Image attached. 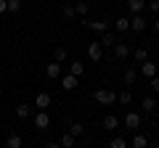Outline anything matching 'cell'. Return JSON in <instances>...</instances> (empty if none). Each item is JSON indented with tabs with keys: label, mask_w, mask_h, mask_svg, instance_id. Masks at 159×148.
Returning <instances> with one entry per match:
<instances>
[{
	"label": "cell",
	"mask_w": 159,
	"mask_h": 148,
	"mask_svg": "<svg viewBox=\"0 0 159 148\" xmlns=\"http://www.w3.org/2000/svg\"><path fill=\"white\" fill-rule=\"evenodd\" d=\"M148 11L159 13V0H148Z\"/></svg>",
	"instance_id": "obj_32"
},
{
	"label": "cell",
	"mask_w": 159,
	"mask_h": 148,
	"mask_svg": "<svg viewBox=\"0 0 159 148\" xmlns=\"http://www.w3.org/2000/svg\"><path fill=\"white\" fill-rule=\"evenodd\" d=\"M34 106H37V111H45L51 106V93H37L34 95Z\"/></svg>",
	"instance_id": "obj_4"
},
{
	"label": "cell",
	"mask_w": 159,
	"mask_h": 148,
	"mask_svg": "<svg viewBox=\"0 0 159 148\" xmlns=\"http://www.w3.org/2000/svg\"><path fill=\"white\" fill-rule=\"evenodd\" d=\"M154 29H157V34H159V21H154Z\"/></svg>",
	"instance_id": "obj_35"
},
{
	"label": "cell",
	"mask_w": 159,
	"mask_h": 148,
	"mask_svg": "<svg viewBox=\"0 0 159 148\" xmlns=\"http://www.w3.org/2000/svg\"><path fill=\"white\" fill-rule=\"evenodd\" d=\"M93 98H96L101 106H111V103L117 101V93H114V90H106V87H98V90L93 93Z\"/></svg>",
	"instance_id": "obj_1"
},
{
	"label": "cell",
	"mask_w": 159,
	"mask_h": 148,
	"mask_svg": "<svg viewBox=\"0 0 159 148\" xmlns=\"http://www.w3.org/2000/svg\"><path fill=\"white\" fill-rule=\"evenodd\" d=\"M45 77H48V80H61V63H58V61L48 63V66H45Z\"/></svg>",
	"instance_id": "obj_6"
},
{
	"label": "cell",
	"mask_w": 159,
	"mask_h": 148,
	"mask_svg": "<svg viewBox=\"0 0 159 148\" xmlns=\"http://www.w3.org/2000/svg\"><path fill=\"white\" fill-rule=\"evenodd\" d=\"M61 87L64 90H74L77 87V77L74 74H61Z\"/></svg>",
	"instance_id": "obj_10"
},
{
	"label": "cell",
	"mask_w": 159,
	"mask_h": 148,
	"mask_svg": "<svg viewBox=\"0 0 159 148\" xmlns=\"http://www.w3.org/2000/svg\"><path fill=\"white\" fill-rule=\"evenodd\" d=\"M8 11V0H0V13H6Z\"/></svg>",
	"instance_id": "obj_33"
},
{
	"label": "cell",
	"mask_w": 159,
	"mask_h": 148,
	"mask_svg": "<svg viewBox=\"0 0 159 148\" xmlns=\"http://www.w3.org/2000/svg\"><path fill=\"white\" fill-rule=\"evenodd\" d=\"M88 58L96 61V63H101V58H103V45H101V40L88 42Z\"/></svg>",
	"instance_id": "obj_2"
},
{
	"label": "cell",
	"mask_w": 159,
	"mask_h": 148,
	"mask_svg": "<svg viewBox=\"0 0 159 148\" xmlns=\"http://www.w3.org/2000/svg\"><path fill=\"white\" fill-rule=\"evenodd\" d=\"M8 11L19 13V11H21V0H8Z\"/></svg>",
	"instance_id": "obj_30"
},
{
	"label": "cell",
	"mask_w": 159,
	"mask_h": 148,
	"mask_svg": "<svg viewBox=\"0 0 159 148\" xmlns=\"http://www.w3.org/2000/svg\"><path fill=\"white\" fill-rule=\"evenodd\" d=\"M69 74H74V77H77V80H80V77L85 74V66H82V63H80V61H72V63H69Z\"/></svg>",
	"instance_id": "obj_15"
},
{
	"label": "cell",
	"mask_w": 159,
	"mask_h": 148,
	"mask_svg": "<svg viewBox=\"0 0 159 148\" xmlns=\"http://www.w3.org/2000/svg\"><path fill=\"white\" fill-rule=\"evenodd\" d=\"M141 74L146 77V80L157 77V63H151V61H143V63H141Z\"/></svg>",
	"instance_id": "obj_8"
},
{
	"label": "cell",
	"mask_w": 159,
	"mask_h": 148,
	"mask_svg": "<svg viewBox=\"0 0 159 148\" xmlns=\"http://www.w3.org/2000/svg\"><path fill=\"white\" fill-rule=\"evenodd\" d=\"M114 42H117V37H114L111 32H103L101 34V45L103 48H114Z\"/></svg>",
	"instance_id": "obj_18"
},
{
	"label": "cell",
	"mask_w": 159,
	"mask_h": 148,
	"mask_svg": "<svg viewBox=\"0 0 159 148\" xmlns=\"http://www.w3.org/2000/svg\"><path fill=\"white\" fill-rule=\"evenodd\" d=\"M127 6H130V11H133V13H143L146 0H127Z\"/></svg>",
	"instance_id": "obj_19"
},
{
	"label": "cell",
	"mask_w": 159,
	"mask_h": 148,
	"mask_svg": "<svg viewBox=\"0 0 159 148\" xmlns=\"http://www.w3.org/2000/svg\"><path fill=\"white\" fill-rule=\"evenodd\" d=\"M133 58H135V61H146V58H148V50H146V48H135V50H133Z\"/></svg>",
	"instance_id": "obj_24"
},
{
	"label": "cell",
	"mask_w": 159,
	"mask_h": 148,
	"mask_svg": "<svg viewBox=\"0 0 159 148\" xmlns=\"http://www.w3.org/2000/svg\"><path fill=\"white\" fill-rule=\"evenodd\" d=\"M135 80H138V72H135V69H127V72H125V85H133Z\"/></svg>",
	"instance_id": "obj_28"
},
{
	"label": "cell",
	"mask_w": 159,
	"mask_h": 148,
	"mask_svg": "<svg viewBox=\"0 0 159 148\" xmlns=\"http://www.w3.org/2000/svg\"><path fill=\"white\" fill-rule=\"evenodd\" d=\"M34 127H37V130H48V127H51V116H48L45 111H37V114H34Z\"/></svg>",
	"instance_id": "obj_5"
},
{
	"label": "cell",
	"mask_w": 159,
	"mask_h": 148,
	"mask_svg": "<svg viewBox=\"0 0 159 148\" xmlns=\"http://www.w3.org/2000/svg\"><path fill=\"white\" fill-rule=\"evenodd\" d=\"M146 19H143V13H133V19H130V29L133 32H143L146 29Z\"/></svg>",
	"instance_id": "obj_3"
},
{
	"label": "cell",
	"mask_w": 159,
	"mask_h": 148,
	"mask_svg": "<svg viewBox=\"0 0 159 148\" xmlns=\"http://www.w3.org/2000/svg\"><path fill=\"white\" fill-rule=\"evenodd\" d=\"M61 16L66 19V21H69V19H74V16H77V11H74V6H64V11H61Z\"/></svg>",
	"instance_id": "obj_29"
},
{
	"label": "cell",
	"mask_w": 159,
	"mask_h": 148,
	"mask_svg": "<svg viewBox=\"0 0 159 148\" xmlns=\"http://www.w3.org/2000/svg\"><path fill=\"white\" fill-rule=\"evenodd\" d=\"M109 148H127V140L125 137H111L109 140Z\"/></svg>",
	"instance_id": "obj_27"
},
{
	"label": "cell",
	"mask_w": 159,
	"mask_h": 148,
	"mask_svg": "<svg viewBox=\"0 0 159 148\" xmlns=\"http://www.w3.org/2000/svg\"><path fill=\"white\" fill-rule=\"evenodd\" d=\"M154 108H157V101H154L151 95H146V98H143V111H146V114H151Z\"/></svg>",
	"instance_id": "obj_23"
},
{
	"label": "cell",
	"mask_w": 159,
	"mask_h": 148,
	"mask_svg": "<svg viewBox=\"0 0 159 148\" xmlns=\"http://www.w3.org/2000/svg\"><path fill=\"white\" fill-rule=\"evenodd\" d=\"M114 56L117 58H127L130 56V48H127L125 42H114Z\"/></svg>",
	"instance_id": "obj_13"
},
{
	"label": "cell",
	"mask_w": 159,
	"mask_h": 148,
	"mask_svg": "<svg viewBox=\"0 0 159 148\" xmlns=\"http://www.w3.org/2000/svg\"><path fill=\"white\" fill-rule=\"evenodd\" d=\"M88 24V27H90V29H96V32H109V21H103V19H98V21H85Z\"/></svg>",
	"instance_id": "obj_12"
},
{
	"label": "cell",
	"mask_w": 159,
	"mask_h": 148,
	"mask_svg": "<svg viewBox=\"0 0 159 148\" xmlns=\"http://www.w3.org/2000/svg\"><path fill=\"white\" fill-rule=\"evenodd\" d=\"M148 146V137L146 135H141V132H138L135 137H133V148H146Z\"/></svg>",
	"instance_id": "obj_21"
},
{
	"label": "cell",
	"mask_w": 159,
	"mask_h": 148,
	"mask_svg": "<svg viewBox=\"0 0 159 148\" xmlns=\"http://www.w3.org/2000/svg\"><path fill=\"white\" fill-rule=\"evenodd\" d=\"M114 29H117V32H127V29H130V19L119 16L117 21H114Z\"/></svg>",
	"instance_id": "obj_17"
},
{
	"label": "cell",
	"mask_w": 159,
	"mask_h": 148,
	"mask_svg": "<svg viewBox=\"0 0 159 148\" xmlns=\"http://www.w3.org/2000/svg\"><path fill=\"white\" fill-rule=\"evenodd\" d=\"M101 127L111 132V130H117V127H119V119H117L114 114H106V116H103V122H101Z\"/></svg>",
	"instance_id": "obj_9"
},
{
	"label": "cell",
	"mask_w": 159,
	"mask_h": 148,
	"mask_svg": "<svg viewBox=\"0 0 159 148\" xmlns=\"http://www.w3.org/2000/svg\"><path fill=\"white\" fill-rule=\"evenodd\" d=\"M148 87H151V93H159V77H151L148 80Z\"/></svg>",
	"instance_id": "obj_31"
},
{
	"label": "cell",
	"mask_w": 159,
	"mask_h": 148,
	"mask_svg": "<svg viewBox=\"0 0 159 148\" xmlns=\"http://www.w3.org/2000/svg\"><path fill=\"white\" fill-rule=\"evenodd\" d=\"M29 114H32V106L29 103H16V116L19 119H29Z\"/></svg>",
	"instance_id": "obj_11"
},
{
	"label": "cell",
	"mask_w": 159,
	"mask_h": 148,
	"mask_svg": "<svg viewBox=\"0 0 159 148\" xmlns=\"http://www.w3.org/2000/svg\"><path fill=\"white\" fill-rule=\"evenodd\" d=\"M74 11H77V16H80V19H85L88 13H90V6H88L85 0H80L77 6H74Z\"/></svg>",
	"instance_id": "obj_16"
},
{
	"label": "cell",
	"mask_w": 159,
	"mask_h": 148,
	"mask_svg": "<svg viewBox=\"0 0 159 148\" xmlns=\"http://www.w3.org/2000/svg\"><path fill=\"white\" fill-rule=\"evenodd\" d=\"M117 101L122 103V106H127V103H133V93H130V90H122V93H117Z\"/></svg>",
	"instance_id": "obj_20"
},
{
	"label": "cell",
	"mask_w": 159,
	"mask_h": 148,
	"mask_svg": "<svg viewBox=\"0 0 159 148\" xmlns=\"http://www.w3.org/2000/svg\"><path fill=\"white\" fill-rule=\"evenodd\" d=\"M53 61H58V63L66 61V48H56V50H53Z\"/></svg>",
	"instance_id": "obj_25"
},
{
	"label": "cell",
	"mask_w": 159,
	"mask_h": 148,
	"mask_svg": "<svg viewBox=\"0 0 159 148\" xmlns=\"http://www.w3.org/2000/svg\"><path fill=\"white\" fill-rule=\"evenodd\" d=\"M45 148H58V140H51V143H45Z\"/></svg>",
	"instance_id": "obj_34"
},
{
	"label": "cell",
	"mask_w": 159,
	"mask_h": 148,
	"mask_svg": "<svg viewBox=\"0 0 159 148\" xmlns=\"http://www.w3.org/2000/svg\"><path fill=\"white\" fill-rule=\"evenodd\" d=\"M125 127H127V130H138V127H141V114L130 111V114L125 116Z\"/></svg>",
	"instance_id": "obj_7"
},
{
	"label": "cell",
	"mask_w": 159,
	"mask_h": 148,
	"mask_svg": "<svg viewBox=\"0 0 159 148\" xmlns=\"http://www.w3.org/2000/svg\"><path fill=\"white\" fill-rule=\"evenodd\" d=\"M74 140H77V137H74L72 132H64L61 140H58V146H61V148H74Z\"/></svg>",
	"instance_id": "obj_14"
},
{
	"label": "cell",
	"mask_w": 159,
	"mask_h": 148,
	"mask_svg": "<svg viewBox=\"0 0 159 148\" xmlns=\"http://www.w3.org/2000/svg\"><path fill=\"white\" fill-rule=\"evenodd\" d=\"M69 132H72L74 137H80V135H82V132H85V127L80 124V122H72V124H69Z\"/></svg>",
	"instance_id": "obj_26"
},
{
	"label": "cell",
	"mask_w": 159,
	"mask_h": 148,
	"mask_svg": "<svg viewBox=\"0 0 159 148\" xmlns=\"http://www.w3.org/2000/svg\"><path fill=\"white\" fill-rule=\"evenodd\" d=\"M6 146H8V148H21V137H19L16 132H11L8 140H6Z\"/></svg>",
	"instance_id": "obj_22"
}]
</instances>
